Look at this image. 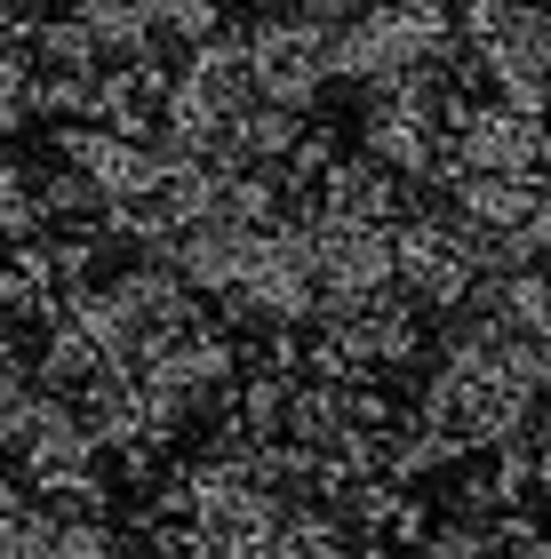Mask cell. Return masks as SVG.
Masks as SVG:
<instances>
[{
	"mask_svg": "<svg viewBox=\"0 0 551 559\" xmlns=\"http://www.w3.org/2000/svg\"><path fill=\"white\" fill-rule=\"evenodd\" d=\"M543 144H551V120L504 105V96H456V112H447V160L456 168H536L543 176Z\"/></svg>",
	"mask_w": 551,
	"mask_h": 559,
	"instance_id": "3",
	"label": "cell"
},
{
	"mask_svg": "<svg viewBox=\"0 0 551 559\" xmlns=\"http://www.w3.org/2000/svg\"><path fill=\"white\" fill-rule=\"evenodd\" d=\"M312 257H320V304H352V296L399 288L392 280V224L320 216V200H312Z\"/></svg>",
	"mask_w": 551,
	"mask_h": 559,
	"instance_id": "5",
	"label": "cell"
},
{
	"mask_svg": "<svg viewBox=\"0 0 551 559\" xmlns=\"http://www.w3.org/2000/svg\"><path fill=\"white\" fill-rule=\"evenodd\" d=\"M416 559H512L495 527H471V520H440L432 536L416 544Z\"/></svg>",
	"mask_w": 551,
	"mask_h": 559,
	"instance_id": "13",
	"label": "cell"
},
{
	"mask_svg": "<svg viewBox=\"0 0 551 559\" xmlns=\"http://www.w3.org/2000/svg\"><path fill=\"white\" fill-rule=\"evenodd\" d=\"M536 496H551V408H536Z\"/></svg>",
	"mask_w": 551,
	"mask_h": 559,
	"instance_id": "16",
	"label": "cell"
},
{
	"mask_svg": "<svg viewBox=\"0 0 551 559\" xmlns=\"http://www.w3.org/2000/svg\"><path fill=\"white\" fill-rule=\"evenodd\" d=\"M40 400H48V384L33 376V360H24V352H0V455H16V440L40 416Z\"/></svg>",
	"mask_w": 551,
	"mask_h": 559,
	"instance_id": "11",
	"label": "cell"
},
{
	"mask_svg": "<svg viewBox=\"0 0 551 559\" xmlns=\"http://www.w3.org/2000/svg\"><path fill=\"white\" fill-rule=\"evenodd\" d=\"M33 33V0H0V48H16Z\"/></svg>",
	"mask_w": 551,
	"mask_h": 559,
	"instance_id": "17",
	"label": "cell"
},
{
	"mask_svg": "<svg viewBox=\"0 0 551 559\" xmlns=\"http://www.w3.org/2000/svg\"><path fill=\"white\" fill-rule=\"evenodd\" d=\"M240 40H248V64H256V96H272V105H288V112H320V96L336 88L328 24L264 9V16L240 24Z\"/></svg>",
	"mask_w": 551,
	"mask_h": 559,
	"instance_id": "2",
	"label": "cell"
},
{
	"mask_svg": "<svg viewBox=\"0 0 551 559\" xmlns=\"http://www.w3.org/2000/svg\"><path fill=\"white\" fill-rule=\"evenodd\" d=\"M272 9H288V16H312V24H344L360 9V0H272Z\"/></svg>",
	"mask_w": 551,
	"mask_h": 559,
	"instance_id": "15",
	"label": "cell"
},
{
	"mask_svg": "<svg viewBox=\"0 0 551 559\" xmlns=\"http://www.w3.org/2000/svg\"><path fill=\"white\" fill-rule=\"evenodd\" d=\"M392 280H399V296L416 304V312H464L471 288H480V264H471V248H464V224L456 209L432 192V185H416L408 200V216L392 224Z\"/></svg>",
	"mask_w": 551,
	"mask_h": 559,
	"instance_id": "1",
	"label": "cell"
},
{
	"mask_svg": "<svg viewBox=\"0 0 551 559\" xmlns=\"http://www.w3.org/2000/svg\"><path fill=\"white\" fill-rule=\"evenodd\" d=\"M105 368H112V360L96 352V336H81V328H72L64 312L40 328V344H33V376H40L48 392H81L88 376H105ZM120 368H129V360H120Z\"/></svg>",
	"mask_w": 551,
	"mask_h": 559,
	"instance_id": "9",
	"label": "cell"
},
{
	"mask_svg": "<svg viewBox=\"0 0 551 559\" xmlns=\"http://www.w3.org/2000/svg\"><path fill=\"white\" fill-rule=\"evenodd\" d=\"M33 233H48V216H40V168L16 160V152L0 144V248H16Z\"/></svg>",
	"mask_w": 551,
	"mask_h": 559,
	"instance_id": "10",
	"label": "cell"
},
{
	"mask_svg": "<svg viewBox=\"0 0 551 559\" xmlns=\"http://www.w3.org/2000/svg\"><path fill=\"white\" fill-rule=\"evenodd\" d=\"M248 257H256V233H248V224H216V216L208 224H177V240H168V264H177L208 304L240 288Z\"/></svg>",
	"mask_w": 551,
	"mask_h": 559,
	"instance_id": "7",
	"label": "cell"
},
{
	"mask_svg": "<svg viewBox=\"0 0 551 559\" xmlns=\"http://www.w3.org/2000/svg\"><path fill=\"white\" fill-rule=\"evenodd\" d=\"M344 431H352V384H336V376H296V384H288V424H280V440L328 455Z\"/></svg>",
	"mask_w": 551,
	"mask_h": 559,
	"instance_id": "8",
	"label": "cell"
},
{
	"mask_svg": "<svg viewBox=\"0 0 551 559\" xmlns=\"http://www.w3.org/2000/svg\"><path fill=\"white\" fill-rule=\"evenodd\" d=\"M320 216H352V224H399L408 216L416 185L408 176H392L384 160H368V152H336V168L320 176Z\"/></svg>",
	"mask_w": 551,
	"mask_h": 559,
	"instance_id": "6",
	"label": "cell"
},
{
	"mask_svg": "<svg viewBox=\"0 0 551 559\" xmlns=\"http://www.w3.org/2000/svg\"><path fill=\"white\" fill-rule=\"evenodd\" d=\"M40 120V64H33V48H0V144L24 136Z\"/></svg>",
	"mask_w": 551,
	"mask_h": 559,
	"instance_id": "12",
	"label": "cell"
},
{
	"mask_svg": "<svg viewBox=\"0 0 551 559\" xmlns=\"http://www.w3.org/2000/svg\"><path fill=\"white\" fill-rule=\"evenodd\" d=\"M153 16H160L168 48H192V40L224 33V0H153Z\"/></svg>",
	"mask_w": 551,
	"mask_h": 559,
	"instance_id": "14",
	"label": "cell"
},
{
	"mask_svg": "<svg viewBox=\"0 0 551 559\" xmlns=\"http://www.w3.org/2000/svg\"><path fill=\"white\" fill-rule=\"evenodd\" d=\"M16 472H24V488H33V496L81 488V479L105 472V440L88 431V416H81V400H72V392H48L40 400L33 431L16 440Z\"/></svg>",
	"mask_w": 551,
	"mask_h": 559,
	"instance_id": "4",
	"label": "cell"
}]
</instances>
